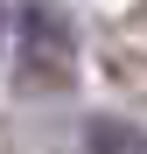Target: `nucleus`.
<instances>
[{
    "label": "nucleus",
    "instance_id": "1",
    "mask_svg": "<svg viewBox=\"0 0 147 154\" xmlns=\"http://www.w3.org/2000/svg\"><path fill=\"white\" fill-rule=\"evenodd\" d=\"M14 70L28 91H70L77 77V28L56 0H21V28H14Z\"/></svg>",
    "mask_w": 147,
    "mask_h": 154
},
{
    "label": "nucleus",
    "instance_id": "2",
    "mask_svg": "<svg viewBox=\"0 0 147 154\" xmlns=\"http://www.w3.org/2000/svg\"><path fill=\"white\" fill-rule=\"evenodd\" d=\"M84 154H147V126L98 112V119H84Z\"/></svg>",
    "mask_w": 147,
    "mask_h": 154
}]
</instances>
